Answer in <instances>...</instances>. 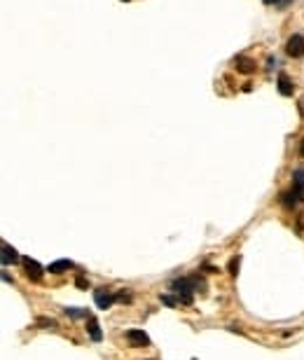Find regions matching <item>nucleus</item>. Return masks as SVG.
Here are the masks:
<instances>
[{
    "label": "nucleus",
    "mask_w": 304,
    "mask_h": 360,
    "mask_svg": "<svg viewBox=\"0 0 304 360\" xmlns=\"http://www.w3.org/2000/svg\"><path fill=\"white\" fill-rule=\"evenodd\" d=\"M204 290L206 288V283H204V278H199V276H187V278H176V281H171V290L173 292H197V290Z\"/></svg>",
    "instance_id": "obj_1"
},
{
    "label": "nucleus",
    "mask_w": 304,
    "mask_h": 360,
    "mask_svg": "<svg viewBox=\"0 0 304 360\" xmlns=\"http://www.w3.org/2000/svg\"><path fill=\"white\" fill-rule=\"evenodd\" d=\"M285 52H288V56H293V59H302L304 56V35L295 33L293 38L288 40V45H285Z\"/></svg>",
    "instance_id": "obj_2"
},
{
    "label": "nucleus",
    "mask_w": 304,
    "mask_h": 360,
    "mask_svg": "<svg viewBox=\"0 0 304 360\" xmlns=\"http://www.w3.org/2000/svg\"><path fill=\"white\" fill-rule=\"evenodd\" d=\"M94 302H96V307L103 309V311H105V309L113 307V302H115V295H113V292H108L105 288H98V290L94 292Z\"/></svg>",
    "instance_id": "obj_3"
},
{
    "label": "nucleus",
    "mask_w": 304,
    "mask_h": 360,
    "mask_svg": "<svg viewBox=\"0 0 304 360\" xmlns=\"http://www.w3.org/2000/svg\"><path fill=\"white\" fill-rule=\"evenodd\" d=\"M126 339H129V344H134V346H147V344H150V337H147L143 330H126Z\"/></svg>",
    "instance_id": "obj_4"
},
{
    "label": "nucleus",
    "mask_w": 304,
    "mask_h": 360,
    "mask_svg": "<svg viewBox=\"0 0 304 360\" xmlns=\"http://www.w3.org/2000/svg\"><path fill=\"white\" fill-rule=\"evenodd\" d=\"M234 66H236V70L239 73H243V75H251V73H255V61L253 59H248V56H236L234 59Z\"/></svg>",
    "instance_id": "obj_5"
},
{
    "label": "nucleus",
    "mask_w": 304,
    "mask_h": 360,
    "mask_svg": "<svg viewBox=\"0 0 304 360\" xmlns=\"http://www.w3.org/2000/svg\"><path fill=\"white\" fill-rule=\"evenodd\" d=\"M293 192L300 202H304V169L293 171Z\"/></svg>",
    "instance_id": "obj_6"
},
{
    "label": "nucleus",
    "mask_w": 304,
    "mask_h": 360,
    "mask_svg": "<svg viewBox=\"0 0 304 360\" xmlns=\"http://www.w3.org/2000/svg\"><path fill=\"white\" fill-rule=\"evenodd\" d=\"M23 267H26V271H28V278H33V281H40L42 278V267L38 265L35 260L23 257Z\"/></svg>",
    "instance_id": "obj_7"
},
{
    "label": "nucleus",
    "mask_w": 304,
    "mask_h": 360,
    "mask_svg": "<svg viewBox=\"0 0 304 360\" xmlns=\"http://www.w3.org/2000/svg\"><path fill=\"white\" fill-rule=\"evenodd\" d=\"M279 91H281V96H293V91H295L293 80L285 73H279Z\"/></svg>",
    "instance_id": "obj_8"
},
{
    "label": "nucleus",
    "mask_w": 304,
    "mask_h": 360,
    "mask_svg": "<svg viewBox=\"0 0 304 360\" xmlns=\"http://www.w3.org/2000/svg\"><path fill=\"white\" fill-rule=\"evenodd\" d=\"M68 269H73V262H70V260H56V262H52V265L47 267L49 274H63V271H68Z\"/></svg>",
    "instance_id": "obj_9"
},
{
    "label": "nucleus",
    "mask_w": 304,
    "mask_h": 360,
    "mask_svg": "<svg viewBox=\"0 0 304 360\" xmlns=\"http://www.w3.org/2000/svg\"><path fill=\"white\" fill-rule=\"evenodd\" d=\"M17 260H19L17 250H14L10 244H5V241H2V265H12V262H17Z\"/></svg>",
    "instance_id": "obj_10"
},
{
    "label": "nucleus",
    "mask_w": 304,
    "mask_h": 360,
    "mask_svg": "<svg viewBox=\"0 0 304 360\" xmlns=\"http://www.w3.org/2000/svg\"><path fill=\"white\" fill-rule=\"evenodd\" d=\"M87 330H89V337L94 339V341H101V339H103V332H101V328H98V320H96L94 316L89 318V323H87Z\"/></svg>",
    "instance_id": "obj_11"
},
{
    "label": "nucleus",
    "mask_w": 304,
    "mask_h": 360,
    "mask_svg": "<svg viewBox=\"0 0 304 360\" xmlns=\"http://www.w3.org/2000/svg\"><path fill=\"white\" fill-rule=\"evenodd\" d=\"M297 202H300V199H297V194H295L293 190L281 194V203H283L285 208H295V203H297Z\"/></svg>",
    "instance_id": "obj_12"
},
{
    "label": "nucleus",
    "mask_w": 304,
    "mask_h": 360,
    "mask_svg": "<svg viewBox=\"0 0 304 360\" xmlns=\"http://www.w3.org/2000/svg\"><path fill=\"white\" fill-rule=\"evenodd\" d=\"M239 265H241V255H234L230 260V265H227V271H230L232 276H236L239 274Z\"/></svg>",
    "instance_id": "obj_13"
},
{
    "label": "nucleus",
    "mask_w": 304,
    "mask_h": 360,
    "mask_svg": "<svg viewBox=\"0 0 304 360\" xmlns=\"http://www.w3.org/2000/svg\"><path fill=\"white\" fill-rule=\"evenodd\" d=\"M66 316H70V318H87V311H82V309H75V307H68V309H66Z\"/></svg>",
    "instance_id": "obj_14"
},
{
    "label": "nucleus",
    "mask_w": 304,
    "mask_h": 360,
    "mask_svg": "<svg viewBox=\"0 0 304 360\" xmlns=\"http://www.w3.org/2000/svg\"><path fill=\"white\" fill-rule=\"evenodd\" d=\"M159 299H162V304H166V307H178L180 304L178 297H171V295H162Z\"/></svg>",
    "instance_id": "obj_15"
},
{
    "label": "nucleus",
    "mask_w": 304,
    "mask_h": 360,
    "mask_svg": "<svg viewBox=\"0 0 304 360\" xmlns=\"http://www.w3.org/2000/svg\"><path fill=\"white\" fill-rule=\"evenodd\" d=\"M115 302H131V290H122V292H117L115 295Z\"/></svg>",
    "instance_id": "obj_16"
},
{
    "label": "nucleus",
    "mask_w": 304,
    "mask_h": 360,
    "mask_svg": "<svg viewBox=\"0 0 304 360\" xmlns=\"http://www.w3.org/2000/svg\"><path fill=\"white\" fill-rule=\"evenodd\" d=\"M38 325H45V328H56V320H52V318H38Z\"/></svg>",
    "instance_id": "obj_17"
},
{
    "label": "nucleus",
    "mask_w": 304,
    "mask_h": 360,
    "mask_svg": "<svg viewBox=\"0 0 304 360\" xmlns=\"http://www.w3.org/2000/svg\"><path fill=\"white\" fill-rule=\"evenodd\" d=\"M288 2H290V0H276V5H279V7H285Z\"/></svg>",
    "instance_id": "obj_18"
},
{
    "label": "nucleus",
    "mask_w": 304,
    "mask_h": 360,
    "mask_svg": "<svg viewBox=\"0 0 304 360\" xmlns=\"http://www.w3.org/2000/svg\"><path fill=\"white\" fill-rule=\"evenodd\" d=\"M300 157H304V138H302V143H300Z\"/></svg>",
    "instance_id": "obj_19"
},
{
    "label": "nucleus",
    "mask_w": 304,
    "mask_h": 360,
    "mask_svg": "<svg viewBox=\"0 0 304 360\" xmlns=\"http://www.w3.org/2000/svg\"><path fill=\"white\" fill-rule=\"evenodd\" d=\"M264 5H272V2H276V0H262Z\"/></svg>",
    "instance_id": "obj_20"
},
{
    "label": "nucleus",
    "mask_w": 304,
    "mask_h": 360,
    "mask_svg": "<svg viewBox=\"0 0 304 360\" xmlns=\"http://www.w3.org/2000/svg\"><path fill=\"white\" fill-rule=\"evenodd\" d=\"M122 2H129V0H122Z\"/></svg>",
    "instance_id": "obj_21"
}]
</instances>
